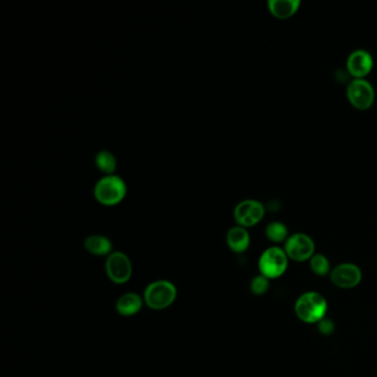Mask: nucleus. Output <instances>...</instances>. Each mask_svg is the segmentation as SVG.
<instances>
[{
	"mask_svg": "<svg viewBox=\"0 0 377 377\" xmlns=\"http://www.w3.org/2000/svg\"><path fill=\"white\" fill-rule=\"evenodd\" d=\"M128 195V185L121 176H103L95 183L94 199L104 207H114L124 201Z\"/></svg>",
	"mask_w": 377,
	"mask_h": 377,
	"instance_id": "f257e3e1",
	"label": "nucleus"
},
{
	"mask_svg": "<svg viewBox=\"0 0 377 377\" xmlns=\"http://www.w3.org/2000/svg\"><path fill=\"white\" fill-rule=\"evenodd\" d=\"M328 312V301L323 295L317 291H308L297 299L295 313L304 323L318 324L325 318Z\"/></svg>",
	"mask_w": 377,
	"mask_h": 377,
	"instance_id": "f03ea898",
	"label": "nucleus"
},
{
	"mask_svg": "<svg viewBox=\"0 0 377 377\" xmlns=\"http://www.w3.org/2000/svg\"><path fill=\"white\" fill-rule=\"evenodd\" d=\"M143 299L150 309L157 311L168 309L177 299V288L170 280L153 281L146 286Z\"/></svg>",
	"mask_w": 377,
	"mask_h": 377,
	"instance_id": "7ed1b4c3",
	"label": "nucleus"
},
{
	"mask_svg": "<svg viewBox=\"0 0 377 377\" xmlns=\"http://www.w3.org/2000/svg\"><path fill=\"white\" fill-rule=\"evenodd\" d=\"M289 267V258L286 255L284 248L273 247L267 248L261 253L258 261L259 271L260 275L266 278L278 279L286 273Z\"/></svg>",
	"mask_w": 377,
	"mask_h": 377,
	"instance_id": "20e7f679",
	"label": "nucleus"
},
{
	"mask_svg": "<svg viewBox=\"0 0 377 377\" xmlns=\"http://www.w3.org/2000/svg\"><path fill=\"white\" fill-rule=\"evenodd\" d=\"M105 273L113 284H124L133 275V264L126 253L113 251L106 257Z\"/></svg>",
	"mask_w": 377,
	"mask_h": 377,
	"instance_id": "39448f33",
	"label": "nucleus"
},
{
	"mask_svg": "<svg viewBox=\"0 0 377 377\" xmlns=\"http://www.w3.org/2000/svg\"><path fill=\"white\" fill-rule=\"evenodd\" d=\"M284 251L289 260L295 262L309 261L315 255V244L306 233H298L289 236L284 242Z\"/></svg>",
	"mask_w": 377,
	"mask_h": 377,
	"instance_id": "423d86ee",
	"label": "nucleus"
},
{
	"mask_svg": "<svg viewBox=\"0 0 377 377\" xmlns=\"http://www.w3.org/2000/svg\"><path fill=\"white\" fill-rule=\"evenodd\" d=\"M346 97L356 110H369L375 101V90L367 80L354 79L346 88Z\"/></svg>",
	"mask_w": 377,
	"mask_h": 377,
	"instance_id": "0eeeda50",
	"label": "nucleus"
},
{
	"mask_svg": "<svg viewBox=\"0 0 377 377\" xmlns=\"http://www.w3.org/2000/svg\"><path fill=\"white\" fill-rule=\"evenodd\" d=\"M264 206L255 199H244L236 205L233 218L236 224L241 227L250 228L258 225L264 217Z\"/></svg>",
	"mask_w": 377,
	"mask_h": 377,
	"instance_id": "6e6552de",
	"label": "nucleus"
},
{
	"mask_svg": "<svg viewBox=\"0 0 377 377\" xmlns=\"http://www.w3.org/2000/svg\"><path fill=\"white\" fill-rule=\"evenodd\" d=\"M330 279L332 284L339 289L349 290L353 289L361 284V281L363 279V273L358 264L343 262L332 269Z\"/></svg>",
	"mask_w": 377,
	"mask_h": 377,
	"instance_id": "1a4fd4ad",
	"label": "nucleus"
},
{
	"mask_svg": "<svg viewBox=\"0 0 377 377\" xmlns=\"http://www.w3.org/2000/svg\"><path fill=\"white\" fill-rule=\"evenodd\" d=\"M374 67V59L369 52L364 49H358L350 54L346 60V70L354 79H364L371 73Z\"/></svg>",
	"mask_w": 377,
	"mask_h": 377,
	"instance_id": "9d476101",
	"label": "nucleus"
},
{
	"mask_svg": "<svg viewBox=\"0 0 377 377\" xmlns=\"http://www.w3.org/2000/svg\"><path fill=\"white\" fill-rule=\"evenodd\" d=\"M226 242H227L228 248L233 253H244L250 246L249 231H248L247 228L241 227L238 225L233 226L227 231Z\"/></svg>",
	"mask_w": 377,
	"mask_h": 377,
	"instance_id": "9b49d317",
	"label": "nucleus"
},
{
	"mask_svg": "<svg viewBox=\"0 0 377 377\" xmlns=\"http://www.w3.org/2000/svg\"><path fill=\"white\" fill-rule=\"evenodd\" d=\"M144 299L137 293H126L117 299V311L122 317H133L142 310Z\"/></svg>",
	"mask_w": 377,
	"mask_h": 377,
	"instance_id": "f8f14e48",
	"label": "nucleus"
},
{
	"mask_svg": "<svg viewBox=\"0 0 377 377\" xmlns=\"http://www.w3.org/2000/svg\"><path fill=\"white\" fill-rule=\"evenodd\" d=\"M83 244L89 253L98 257H108L113 253V244L106 236L99 233L88 236Z\"/></svg>",
	"mask_w": 377,
	"mask_h": 377,
	"instance_id": "ddd939ff",
	"label": "nucleus"
},
{
	"mask_svg": "<svg viewBox=\"0 0 377 377\" xmlns=\"http://www.w3.org/2000/svg\"><path fill=\"white\" fill-rule=\"evenodd\" d=\"M299 0H269L268 9L273 17L278 19H288L295 16L300 8Z\"/></svg>",
	"mask_w": 377,
	"mask_h": 377,
	"instance_id": "4468645a",
	"label": "nucleus"
},
{
	"mask_svg": "<svg viewBox=\"0 0 377 377\" xmlns=\"http://www.w3.org/2000/svg\"><path fill=\"white\" fill-rule=\"evenodd\" d=\"M94 164L103 176L114 175L117 172V159L110 150H102L98 152L94 157Z\"/></svg>",
	"mask_w": 377,
	"mask_h": 377,
	"instance_id": "2eb2a0df",
	"label": "nucleus"
},
{
	"mask_svg": "<svg viewBox=\"0 0 377 377\" xmlns=\"http://www.w3.org/2000/svg\"><path fill=\"white\" fill-rule=\"evenodd\" d=\"M264 235L268 240L273 244H281V242H286V239L289 238V229L284 222L273 221L267 225Z\"/></svg>",
	"mask_w": 377,
	"mask_h": 377,
	"instance_id": "dca6fc26",
	"label": "nucleus"
},
{
	"mask_svg": "<svg viewBox=\"0 0 377 377\" xmlns=\"http://www.w3.org/2000/svg\"><path fill=\"white\" fill-rule=\"evenodd\" d=\"M310 269L315 275L319 277H325L331 273V264L326 255L322 253H315L312 258L310 259Z\"/></svg>",
	"mask_w": 377,
	"mask_h": 377,
	"instance_id": "f3484780",
	"label": "nucleus"
},
{
	"mask_svg": "<svg viewBox=\"0 0 377 377\" xmlns=\"http://www.w3.org/2000/svg\"><path fill=\"white\" fill-rule=\"evenodd\" d=\"M270 288V280L264 275H258L253 277L250 282V291L255 295H264Z\"/></svg>",
	"mask_w": 377,
	"mask_h": 377,
	"instance_id": "a211bd4d",
	"label": "nucleus"
},
{
	"mask_svg": "<svg viewBox=\"0 0 377 377\" xmlns=\"http://www.w3.org/2000/svg\"><path fill=\"white\" fill-rule=\"evenodd\" d=\"M317 325H318V331L320 332V334L324 335V336H330L334 333V322L326 317L323 320H321Z\"/></svg>",
	"mask_w": 377,
	"mask_h": 377,
	"instance_id": "6ab92c4d",
	"label": "nucleus"
}]
</instances>
